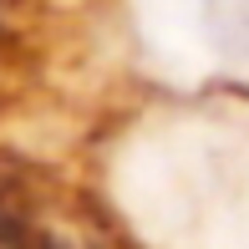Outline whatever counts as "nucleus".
<instances>
[{"instance_id": "obj_1", "label": "nucleus", "mask_w": 249, "mask_h": 249, "mask_svg": "<svg viewBox=\"0 0 249 249\" xmlns=\"http://www.w3.org/2000/svg\"><path fill=\"white\" fill-rule=\"evenodd\" d=\"M0 249H41L31 219H26V213H20L5 194H0Z\"/></svg>"}, {"instance_id": "obj_2", "label": "nucleus", "mask_w": 249, "mask_h": 249, "mask_svg": "<svg viewBox=\"0 0 249 249\" xmlns=\"http://www.w3.org/2000/svg\"><path fill=\"white\" fill-rule=\"evenodd\" d=\"M41 249H87V244H76V239H41Z\"/></svg>"}]
</instances>
